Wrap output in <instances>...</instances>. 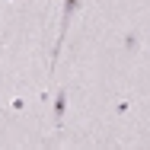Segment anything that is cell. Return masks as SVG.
<instances>
[{
	"label": "cell",
	"mask_w": 150,
	"mask_h": 150,
	"mask_svg": "<svg viewBox=\"0 0 150 150\" xmlns=\"http://www.w3.org/2000/svg\"><path fill=\"white\" fill-rule=\"evenodd\" d=\"M64 105H67V96L58 93V99H54V121H58V125H61V118H64Z\"/></svg>",
	"instance_id": "obj_2"
},
{
	"label": "cell",
	"mask_w": 150,
	"mask_h": 150,
	"mask_svg": "<svg viewBox=\"0 0 150 150\" xmlns=\"http://www.w3.org/2000/svg\"><path fill=\"white\" fill-rule=\"evenodd\" d=\"M80 6V0H64V16H61V35H58V45H54V54H58L61 42H64V32H67V26H70V19H74V10ZM51 54V58H54Z\"/></svg>",
	"instance_id": "obj_1"
}]
</instances>
